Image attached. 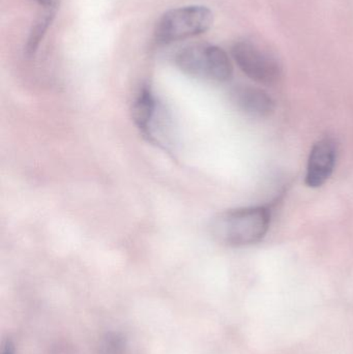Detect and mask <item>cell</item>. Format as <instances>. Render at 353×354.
Wrapping results in <instances>:
<instances>
[{"mask_svg": "<svg viewBox=\"0 0 353 354\" xmlns=\"http://www.w3.org/2000/svg\"><path fill=\"white\" fill-rule=\"evenodd\" d=\"M271 218L267 206L226 210L211 221V236L228 247L255 245L267 235Z\"/></svg>", "mask_w": 353, "mask_h": 354, "instance_id": "6da1fadb", "label": "cell"}, {"mask_svg": "<svg viewBox=\"0 0 353 354\" xmlns=\"http://www.w3.org/2000/svg\"><path fill=\"white\" fill-rule=\"evenodd\" d=\"M176 66L193 78L224 83L233 75V66L222 48L207 44H194L178 52Z\"/></svg>", "mask_w": 353, "mask_h": 354, "instance_id": "7a4b0ae2", "label": "cell"}, {"mask_svg": "<svg viewBox=\"0 0 353 354\" xmlns=\"http://www.w3.org/2000/svg\"><path fill=\"white\" fill-rule=\"evenodd\" d=\"M213 22V12L207 6H188L166 12L155 25V37L159 44L184 41L207 32Z\"/></svg>", "mask_w": 353, "mask_h": 354, "instance_id": "3957f363", "label": "cell"}, {"mask_svg": "<svg viewBox=\"0 0 353 354\" xmlns=\"http://www.w3.org/2000/svg\"><path fill=\"white\" fill-rule=\"evenodd\" d=\"M231 54L240 71L255 82L269 86L281 78L282 68L278 60L252 41H238Z\"/></svg>", "mask_w": 353, "mask_h": 354, "instance_id": "277c9868", "label": "cell"}, {"mask_svg": "<svg viewBox=\"0 0 353 354\" xmlns=\"http://www.w3.org/2000/svg\"><path fill=\"white\" fill-rule=\"evenodd\" d=\"M337 157L338 145L335 139L325 137L317 141L309 156L306 185L313 189L323 187L333 174Z\"/></svg>", "mask_w": 353, "mask_h": 354, "instance_id": "5b68a950", "label": "cell"}, {"mask_svg": "<svg viewBox=\"0 0 353 354\" xmlns=\"http://www.w3.org/2000/svg\"><path fill=\"white\" fill-rule=\"evenodd\" d=\"M231 101L238 110L252 118H269L276 108L275 101L267 91L249 85L233 88Z\"/></svg>", "mask_w": 353, "mask_h": 354, "instance_id": "8992f818", "label": "cell"}, {"mask_svg": "<svg viewBox=\"0 0 353 354\" xmlns=\"http://www.w3.org/2000/svg\"><path fill=\"white\" fill-rule=\"evenodd\" d=\"M159 102L149 87L139 91L132 108L135 126L149 140L155 141V131L159 118Z\"/></svg>", "mask_w": 353, "mask_h": 354, "instance_id": "52a82bcc", "label": "cell"}, {"mask_svg": "<svg viewBox=\"0 0 353 354\" xmlns=\"http://www.w3.org/2000/svg\"><path fill=\"white\" fill-rule=\"evenodd\" d=\"M55 12L56 10H53V8H48V10H46L45 12L37 19L35 26L31 29L28 39H27V55H33V54L37 52L39 43H41V39H43L44 35H46V31L48 30L50 25H51L52 21H53Z\"/></svg>", "mask_w": 353, "mask_h": 354, "instance_id": "ba28073f", "label": "cell"}, {"mask_svg": "<svg viewBox=\"0 0 353 354\" xmlns=\"http://www.w3.org/2000/svg\"><path fill=\"white\" fill-rule=\"evenodd\" d=\"M124 340L118 333H109L99 345V354H124Z\"/></svg>", "mask_w": 353, "mask_h": 354, "instance_id": "9c48e42d", "label": "cell"}, {"mask_svg": "<svg viewBox=\"0 0 353 354\" xmlns=\"http://www.w3.org/2000/svg\"><path fill=\"white\" fill-rule=\"evenodd\" d=\"M35 1L43 6L45 10H48V8L56 10L58 6V0H35Z\"/></svg>", "mask_w": 353, "mask_h": 354, "instance_id": "30bf717a", "label": "cell"}, {"mask_svg": "<svg viewBox=\"0 0 353 354\" xmlns=\"http://www.w3.org/2000/svg\"><path fill=\"white\" fill-rule=\"evenodd\" d=\"M1 354H16L15 353V345L12 340L8 339L4 341L3 345H2Z\"/></svg>", "mask_w": 353, "mask_h": 354, "instance_id": "8fae6325", "label": "cell"}, {"mask_svg": "<svg viewBox=\"0 0 353 354\" xmlns=\"http://www.w3.org/2000/svg\"><path fill=\"white\" fill-rule=\"evenodd\" d=\"M53 354H75V353L68 347L59 346L54 349Z\"/></svg>", "mask_w": 353, "mask_h": 354, "instance_id": "7c38bea8", "label": "cell"}]
</instances>
